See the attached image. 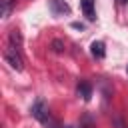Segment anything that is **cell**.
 Returning <instances> with one entry per match:
<instances>
[{
	"instance_id": "obj_1",
	"label": "cell",
	"mask_w": 128,
	"mask_h": 128,
	"mask_svg": "<svg viewBox=\"0 0 128 128\" xmlns=\"http://www.w3.org/2000/svg\"><path fill=\"white\" fill-rule=\"evenodd\" d=\"M4 60H6V64H10V68H14V70H22L24 68V60H22V56H20V52H18V48H14V46H8V48H4Z\"/></svg>"
},
{
	"instance_id": "obj_7",
	"label": "cell",
	"mask_w": 128,
	"mask_h": 128,
	"mask_svg": "<svg viewBox=\"0 0 128 128\" xmlns=\"http://www.w3.org/2000/svg\"><path fill=\"white\" fill-rule=\"evenodd\" d=\"M10 42H12L10 46L20 48V46H22V34H20L18 30H12V32H10Z\"/></svg>"
},
{
	"instance_id": "obj_3",
	"label": "cell",
	"mask_w": 128,
	"mask_h": 128,
	"mask_svg": "<svg viewBox=\"0 0 128 128\" xmlns=\"http://www.w3.org/2000/svg\"><path fill=\"white\" fill-rule=\"evenodd\" d=\"M48 8H50L52 16H64V14H70V6H68L64 0H50V2H48Z\"/></svg>"
},
{
	"instance_id": "obj_6",
	"label": "cell",
	"mask_w": 128,
	"mask_h": 128,
	"mask_svg": "<svg viewBox=\"0 0 128 128\" xmlns=\"http://www.w3.org/2000/svg\"><path fill=\"white\" fill-rule=\"evenodd\" d=\"M78 94H80L84 100H90V96H92V86H90V82H80V84H78Z\"/></svg>"
},
{
	"instance_id": "obj_2",
	"label": "cell",
	"mask_w": 128,
	"mask_h": 128,
	"mask_svg": "<svg viewBox=\"0 0 128 128\" xmlns=\"http://www.w3.org/2000/svg\"><path fill=\"white\" fill-rule=\"evenodd\" d=\"M32 116H34L38 122L48 124V120H50V116H48V106H46V102H44L42 98L34 102V106H32Z\"/></svg>"
},
{
	"instance_id": "obj_13",
	"label": "cell",
	"mask_w": 128,
	"mask_h": 128,
	"mask_svg": "<svg viewBox=\"0 0 128 128\" xmlns=\"http://www.w3.org/2000/svg\"><path fill=\"white\" fill-rule=\"evenodd\" d=\"M126 72H128V68H126Z\"/></svg>"
},
{
	"instance_id": "obj_11",
	"label": "cell",
	"mask_w": 128,
	"mask_h": 128,
	"mask_svg": "<svg viewBox=\"0 0 128 128\" xmlns=\"http://www.w3.org/2000/svg\"><path fill=\"white\" fill-rule=\"evenodd\" d=\"M118 2H120V4H124V2H126V0H118Z\"/></svg>"
},
{
	"instance_id": "obj_4",
	"label": "cell",
	"mask_w": 128,
	"mask_h": 128,
	"mask_svg": "<svg viewBox=\"0 0 128 128\" xmlns=\"http://www.w3.org/2000/svg\"><path fill=\"white\" fill-rule=\"evenodd\" d=\"M80 6H82V12L84 16L92 22L96 20V10H94V0H80Z\"/></svg>"
},
{
	"instance_id": "obj_12",
	"label": "cell",
	"mask_w": 128,
	"mask_h": 128,
	"mask_svg": "<svg viewBox=\"0 0 128 128\" xmlns=\"http://www.w3.org/2000/svg\"><path fill=\"white\" fill-rule=\"evenodd\" d=\"M66 128H74V126H66Z\"/></svg>"
},
{
	"instance_id": "obj_10",
	"label": "cell",
	"mask_w": 128,
	"mask_h": 128,
	"mask_svg": "<svg viewBox=\"0 0 128 128\" xmlns=\"http://www.w3.org/2000/svg\"><path fill=\"white\" fill-rule=\"evenodd\" d=\"M72 28H76V30H84V24H80V22H72Z\"/></svg>"
},
{
	"instance_id": "obj_8",
	"label": "cell",
	"mask_w": 128,
	"mask_h": 128,
	"mask_svg": "<svg viewBox=\"0 0 128 128\" xmlns=\"http://www.w3.org/2000/svg\"><path fill=\"white\" fill-rule=\"evenodd\" d=\"M14 8V0H2V18H8Z\"/></svg>"
},
{
	"instance_id": "obj_9",
	"label": "cell",
	"mask_w": 128,
	"mask_h": 128,
	"mask_svg": "<svg viewBox=\"0 0 128 128\" xmlns=\"http://www.w3.org/2000/svg\"><path fill=\"white\" fill-rule=\"evenodd\" d=\"M52 50L58 52V54L64 52V42H62V40H52Z\"/></svg>"
},
{
	"instance_id": "obj_5",
	"label": "cell",
	"mask_w": 128,
	"mask_h": 128,
	"mask_svg": "<svg viewBox=\"0 0 128 128\" xmlns=\"http://www.w3.org/2000/svg\"><path fill=\"white\" fill-rule=\"evenodd\" d=\"M90 52H92V56L98 58V60H102V58L106 56V48H104V44H102L100 40H96V42L90 44Z\"/></svg>"
}]
</instances>
